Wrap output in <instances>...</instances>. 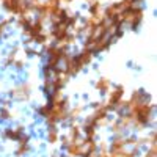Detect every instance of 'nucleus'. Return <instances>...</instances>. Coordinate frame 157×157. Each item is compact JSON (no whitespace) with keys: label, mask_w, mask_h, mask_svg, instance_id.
Returning a JSON list of instances; mask_svg holds the SVG:
<instances>
[{"label":"nucleus","mask_w":157,"mask_h":157,"mask_svg":"<svg viewBox=\"0 0 157 157\" xmlns=\"http://www.w3.org/2000/svg\"><path fill=\"white\" fill-rule=\"evenodd\" d=\"M123 94H124V88L121 85L115 86L112 91H110V96H109V101L105 105L109 107V110H116L118 107L121 105L123 102Z\"/></svg>","instance_id":"obj_2"},{"label":"nucleus","mask_w":157,"mask_h":157,"mask_svg":"<svg viewBox=\"0 0 157 157\" xmlns=\"http://www.w3.org/2000/svg\"><path fill=\"white\" fill-rule=\"evenodd\" d=\"M0 115H2V118H10V116H11V113H10L8 110H5V109L0 110Z\"/></svg>","instance_id":"obj_8"},{"label":"nucleus","mask_w":157,"mask_h":157,"mask_svg":"<svg viewBox=\"0 0 157 157\" xmlns=\"http://www.w3.org/2000/svg\"><path fill=\"white\" fill-rule=\"evenodd\" d=\"M60 137V132L55 129V126H50V129L47 130V141L49 143H57Z\"/></svg>","instance_id":"obj_6"},{"label":"nucleus","mask_w":157,"mask_h":157,"mask_svg":"<svg viewBox=\"0 0 157 157\" xmlns=\"http://www.w3.org/2000/svg\"><path fill=\"white\" fill-rule=\"evenodd\" d=\"M13 94H14L16 98H19V99H27L29 94H30V88L27 85H22L17 90H14V93H13Z\"/></svg>","instance_id":"obj_5"},{"label":"nucleus","mask_w":157,"mask_h":157,"mask_svg":"<svg viewBox=\"0 0 157 157\" xmlns=\"http://www.w3.org/2000/svg\"><path fill=\"white\" fill-rule=\"evenodd\" d=\"M141 19H143V10L138 8V6H132V8L123 11L121 14H120V22H121V25L126 24V25H129L132 30H135V29L138 27V24L141 22Z\"/></svg>","instance_id":"obj_1"},{"label":"nucleus","mask_w":157,"mask_h":157,"mask_svg":"<svg viewBox=\"0 0 157 157\" xmlns=\"http://www.w3.org/2000/svg\"><path fill=\"white\" fill-rule=\"evenodd\" d=\"M61 2H64V3H69V2H72V0H61Z\"/></svg>","instance_id":"obj_9"},{"label":"nucleus","mask_w":157,"mask_h":157,"mask_svg":"<svg viewBox=\"0 0 157 157\" xmlns=\"http://www.w3.org/2000/svg\"><path fill=\"white\" fill-rule=\"evenodd\" d=\"M96 88H98V91H101V93H107V91L110 90V80H109V78H105V77L98 78Z\"/></svg>","instance_id":"obj_4"},{"label":"nucleus","mask_w":157,"mask_h":157,"mask_svg":"<svg viewBox=\"0 0 157 157\" xmlns=\"http://www.w3.org/2000/svg\"><path fill=\"white\" fill-rule=\"evenodd\" d=\"M86 2H91V0H86Z\"/></svg>","instance_id":"obj_10"},{"label":"nucleus","mask_w":157,"mask_h":157,"mask_svg":"<svg viewBox=\"0 0 157 157\" xmlns=\"http://www.w3.org/2000/svg\"><path fill=\"white\" fill-rule=\"evenodd\" d=\"M93 57H94L93 50H91L90 47H83V50L80 52V54H78V55H75V60H77V63L80 64L82 68H85V66H88V64L91 63Z\"/></svg>","instance_id":"obj_3"},{"label":"nucleus","mask_w":157,"mask_h":157,"mask_svg":"<svg viewBox=\"0 0 157 157\" xmlns=\"http://www.w3.org/2000/svg\"><path fill=\"white\" fill-rule=\"evenodd\" d=\"M5 135L10 137L11 140H19V138L22 137V130H21V129H10V130H6Z\"/></svg>","instance_id":"obj_7"}]
</instances>
